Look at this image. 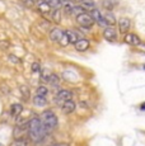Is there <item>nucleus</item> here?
<instances>
[{"label": "nucleus", "mask_w": 145, "mask_h": 146, "mask_svg": "<svg viewBox=\"0 0 145 146\" xmlns=\"http://www.w3.org/2000/svg\"><path fill=\"white\" fill-rule=\"evenodd\" d=\"M46 132L47 131H46V128L43 127L40 117H33V118L28 122V135H29L32 141L40 142L45 137Z\"/></svg>", "instance_id": "f257e3e1"}, {"label": "nucleus", "mask_w": 145, "mask_h": 146, "mask_svg": "<svg viewBox=\"0 0 145 146\" xmlns=\"http://www.w3.org/2000/svg\"><path fill=\"white\" fill-rule=\"evenodd\" d=\"M40 119H41V122H42L43 127L46 128V131L55 130V128H56V126H57V117H56V114H55L52 111H45V112H42Z\"/></svg>", "instance_id": "f03ea898"}, {"label": "nucleus", "mask_w": 145, "mask_h": 146, "mask_svg": "<svg viewBox=\"0 0 145 146\" xmlns=\"http://www.w3.org/2000/svg\"><path fill=\"white\" fill-rule=\"evenodd\" d=\"M75 19H76V23L83 28H92L94 24V19L92 18V15L87 12L78 13V15Z\"/></svg>", "instance_id": "7ed1b4c3"}, {"label": "nucleus", "mask_w": 145, "mask_h": 146, "mask_svg": "<svg viewBox=\"0 0 145 146\" xmlns=\"http://www.w3.org/2000/svg\"><path fill=\"white\" fill-rule=\"evenodd\" d=\"M72 98V93L70 90H66V89H61V90H59V93L56 94V97H55V102L57 103V104H63L64 102H66V100L71 99Z\"/></svg>", "instance_id": "20e7f679"}, {"label": "nucleus", "mask_w": 145, "mask_h": 146, "mask_svg": "<svg viewBox=\"0 0 145 146\" xmlns=\"http://www.w3.org/2000/svg\"><path fill=\"white\" fill-rule=\"evenodd\" d=\"M125 42L127 44H131V46H139L141 44V40L138 35L135 33H126L125 35Z\"/></svg>", "instance_id": "39448f33"}, {"label": "nucleus", "mask_w": 145, "mask_h": 146, "mask_svg": "<svg viewBox=\"0 0 145 146\" xmlns=\"http://www.w3.org/2000/svg\"><path fill=\"white\" fill-rule=\"evenodd\" d=\"M26 132H28V125H18L15 126L13 136H14V139H22L26 135Z\"/></svg>", "instance_id": "423d86ee"}, {"label": "nucleus", "mask_w": 145, "mask_h": 146, "mask_svg": "<svg viewBox=\"0 0 145 146\" xmlns=\"http://www.w3.org/2000/svg\"><path fill=\"white\" fill-rule=\"evenodd\" d=\"M130 27H131V21H130L129 18H126V17H122V18H120V21H118L120 32L127 33V31L130 29Z\"/></svg>", "instance_id": "0eeeda50"}, {"label": "nucleus", "mask_w": 145, "mask_h": 146, "mask_svg": "<svg viewBox=\"0 0 145 146\" xmlns=\"http://www.w3.org/2000/svg\"><path fill=\"white\" fill-rule=\"evenodd\" d=\"M74 47L76 48V51H87V50L89 48V41L85 40V38H79L76 42L74 43Z\"/></svg>", "instance_id": "6e6552de"}, {"label": "nucleus", "mask_w": 145, "mask_h": 146, "mask_svg": "<svg viewBox=\"0 0 145 146\" xmlns=\"http://www.w3.org/2000/svg\"><path fill=\"white\" fill-rule=\"evenodd\" d=\"M61 109H63V112L65 114H70L75 111V103L72 102L71 99L66 100V102H64L63 104H61Z\"/></svg>", "instance_id": "1a4fd4ad"}, {"label": "nucleus", "mask_w": 145, "mask_h": 146, "mask_svg": "<svg viewBox=\"0 0 145 146\" xmlns=\"http://www.w3.org/2000/svg\"><path fill=\"white\" fill-rule=\"evenodd\" d=\"M103 37L107 41H115L117 38V33L113 28H106V29L103 31Z\"/></svg>", "instance_id": "9d476101"}, {"label": "nucleus", "mask_w": 145, "mask_h": 146, "mask_svg": "<svg viewBox=\"0 0 145 146\" xmlns=\"http://www.w3.org/2000/svg\"><path fill=\"white\" fill-rule=\"evenodd\" d=\"M22 112H23V106H22L21 103H14V104L10 106V114H12L13 117H15V118Z\"/></svg>", "instance_id": "9b49d317"}, {"label": "nucleus", "mask_w": 145, "mask_h": 146, "mask_svg": "<svg viewBox=\"0 0 145 146\" xmlns=\"http://www.w3.org/2000/svg\"><path fill=\"white\" fill-rule=\"evenodd\" d=\"M103 21H104V24H108V26H115L117 23V19L111 12H107L103 15Z\"/></svg>", "instance_id": "f8f14e48"}, {"label": "nucleus", "mask_w": 145, "mask_h": 146, "mask_svg": "<svg viewBox=\"0 0 145 146\" xmlns=\"http://www.w3.org/2000/svg\"><path fill=\"white\" fill-rule=\"evenodd\" d=\"M63 35H64V32L60 29V28H54V29L50 32V38L55 42H59L60 38L63 37Z\"/></svg>", "instance_id": "ddd939ff"}, {"label": "nucleus", "mask_w": 145, "mask_h": 146, "mask_svg": "<svg viewBox=\"0 0 145 146\" xmlns=\"http://www.w3.org/2000/svg\"><path fill=\"white\" fill-rule=\"evenodd\" d=\"M90 15H92V18L94 19V22H98V23H101V24H104V21H103V15L101 14V12H99L98 9H92V13H90Z\"/></svg>", "instance_id": "4468645a"}, {"label": "nucleus", "mask_w": 145, "mask_h": 146, "mask_svg": "<svg viewBox=\"0 0 145 146\" xmlns=\"http://www.w3.org/2000/svg\"><path fill=\"white\" fill-rule=\"evenodd\" d=\"M65 35H66V37H68V40H69V43H72V44H74L75 42L79 40V38H78L76 32H74V31H70V29L65 31Z\"/></svg>", "instance_id": "2eb2a0df"}, {"label": "nucleus", "mask_w": 145, "mask_h": 146, "mask_svg": "<svg viewBox=\"0 0 145 146\" xmlns=\"http://www.w3.org/2000/svg\"><path fill=\"white\" fill-rule=\"evenodd\" d=\"M33 103H35V106H37V107H45L47 104V99H46V97L36 95V97L33 98Z\"/></svg>", "instance_id": "dca6fc26"}, {"label": "nucleus", "mask_w": 145, "mask_h": 146, "mask_svg": "<svg viewBox=\"0 0 145 146\" xmlns=\"http://www.w3.org/2000/svg\"><path fill=\"white\" fill-rule=\"evenodd\" d=\"M38 10H40L42 14H49L50 12H51V7H50L46 1H42V3L38 4Z\"/></svg>", "instance_id": "f3484780"}, {"label": "nucleus", "mask_w": 145, "mask_h": 146, "mask_svg": "<svg viewBox=\"0 0 145 146\" xmlns=\"http://www.w3.org/2000/svg\"><path fill=\"white\" fill-rule=\"evenodd\" d=\"M10 146H28V142L24 137L22 139H14V141L10 144Z\"/></svg>", "instance_id": "a211bd4d"}, {"label": "nucleus", "mask_w": 145, "mask_h": 146, "mask_svg": "<svg viewBox=\"0 0 145 146\" xmlns=\"http://www.w3.org/2000/svg\"><path fill=\"white\" fill-rule=\"evenodd\" d=\"M47 93H49V89L46 86L41 85L37 88V92H36V95H40V97H47Z\"/></svg>", "instance_id": "6ab92c4d"}, {"label": "nucleus", "mask_w": 145, "mask_h": 146, "mask_svg": "<svg viewBox=\"0 0 145 146\" xmlns=\"http://www.w3.org/2000/svg\"><path fill=\"white\" fill-rule=\"evenodd\" d=\"M46 3H47V4H49L51 8H54V9H60V7L63 5L60 0H46Z\"/></svg>", "instance_id": "aec40b11"}, {"label": "nucleus", "mask_w": 145, "mask_h": 146, "mask_svg": "<svg viewBox=\"0 0 145 146\" xmlns=\"http://www.w3.org/2000/svg\"><path fill=\"white\" fill-rule=\"evenodd\" d=\"M82 1V5L85 8V9H94V1L93 0H80Z\"/></svg>", "instance_id": "412c9836"}, {"label": "nucleus", "mask_w": 145, "mask_h": 146, "mask_svg": "<svg viewBox=\"0 0 145 146\" xmlns=\"http://www.w3.org/2000/svg\"><path fill=\"white\" fill-rule=\"evenodd\" d=\"M51 18L54 19L56 23H59V22H60V9H55L54 13L51 14Z\"/></svg>", "instance_id": "4be33fe9"}, {"label": "nucleus", "mask_w": 145, "mask_h": 146, "mask_svg": "<svg viewBox=\"0 0 145 146\" xmlns=\"http://www.w3.org/2000/svg\"><path fill=\"white\" fill-rule=\"evenodd\" d=\"M59 43H60V44H61V46H68V44H69V40H68V37H66L65 32H64L63 37H61V38H60V41H59Z\"/></svg>", "instance_id": "5701e85b"}, {"label": "nucleus", "mask_w": 145, "mask_h": 146, "mask_svg": "<svg viewBox=\"0 0 145 146\" xmlns=\"http://www.w3.org/2000/svg\"><path fill=\"white\" fill-rule=\"evenodd\" d=\"M40 64H38V62H35V64H33V65H32V71L33 72H37V71H40Z\"/></svg>", "instance_id": "b1692460"}, {"label": "nucleus", "mask_w": 145, "mask_h": 146, "mask_svg": "<svg viewBox=\"0 0 145 146\" xmlns=\"http://www.w3.org/2000/svg\"><path fill=\"white\" fill-rule=\"evenodd\" d=\"M50 146H69L68 144H65V142H56V144H52Z\"/></svg>", "instance_id": "393cba45"}, {"label": "nucleus", "mask_w": 145, "mask_h": 146, "mask_svg": "<svg viewBox=\"0 0 145 146\" xmlns=\"http://www.w3.org/2000/svg\"><path fill=\"white\" fill-rule=\"evenodd\" d=\"M140 109H141V111H145V103H143V104L140 106Z\"/></svg>", "instance_id": "a878e982"}, {"label": "nucleus", "mask_w": 145, "mask_h": 146, "mask_svg": "<svg viewBox=\"0 0 145 146\" xmlns=\"http://www.w3.org/2000/svg\"><path fill=\"white\" fill-rule=\"evenodd\" d=\"M0 146H3V145H1V144H0Z\"/></svg>", "instance_id": "bb28decb"}, {"label": "nucleus", "mask_w": 145, "mask_h": 146, "mask_svg": "<svg viewBox=\"0 0 145 146\" xmlns=\"http://www.w3.org/2000/svg\"><path fill=\"white\" fill-rule=\"evenodd\" d=\"M144 69H145V66H144Z\"/></svg>", "instance_id": "cd10ccee"}, {"label": "nucleus", "mask_w": 145, "mask_h": 146, "mask_svg": "<svg viewBox=\"0 0 145 146\" xmlns=\"http://www.w3.org/2000/svg\"><path fill=\"white\" fill-rule=\"evenodd\" d=\"M79 1H80V0H79Z\"/></svg>", "instance_id": "c85d7f7f"}]
</instances>
